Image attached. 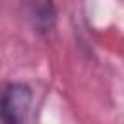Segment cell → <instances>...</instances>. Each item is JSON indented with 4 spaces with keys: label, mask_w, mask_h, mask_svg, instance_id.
I'll return each mask as SVG.
<instances>
[{
    "label": "cell",
    "mask_w": 124,
    "mask_h": 124,
    "mask_svg": "<svg viewBox=\"0 0 124 124\" xmlns=\"http://www.w3.org/2000/svg\"><path fill=\"white\" fill-rule=\"evenodd\" d=\"M25 16L37 33H48L56 25V6L48 0L27 2L25 4Z\"/></svg>",
    "instance_id": "7a4b0ae2"
},
{
    "label": "cell",
    "mask_w": 124,
    "mask_h": 124,
    "mask_svg": "<svg viewBox=\"0 0 124 124\" xmlns=\"http://www.w3.org/2000/svg\"><path fill=\"white\" fill-rule=\"evenodd\" d=\"M33 105V89L25 81H8L0 99L2 124H27Z\"/></svg>",
    "instance_id": "6da1fadb"
}]
</instances>
